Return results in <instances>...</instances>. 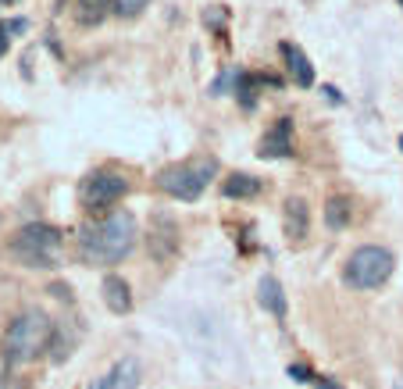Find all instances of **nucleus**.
<instances>
[{"label": "nucleus", "instance_id": "obj_22", "mask_svg": "<svg viewBox=\"0 0 403 389\" xmlns=\"http://www.w3.org/2000/svg\"><path fill=\"white\" fill-rule=\"evenodd\" d=\"M311 382H314L318 389H342V385H335V382H328L325 375H311Z\"/></svg>", "mask_w": 403, "mask_h": 389}, {"label": "nucleus", "instance_id": "obj_9", "mask_svg": "<svg viewBox=\"0 0 403 389\" xmlns=\"http://www.w3.org/2000/svg\"><path fill=\"white\" fill-rule=\"evenodd\" d=\"M140 378H143V364L136 357H122L100 378V389H140Z\"/></svg>", "mask_w": 403, "mask_h": 389}, {"label": "nucleus", "instance_id": "obj_28", "mask_svg": "<svg viewBox=\"0 0 403 389\" xmlns=\"http://www.w3.org/2000/svg\"><path fill=\"white\" fill-rule=\"evenodd\" d=\"M4 4H15V0H4Z\"/></svg>", "mask_w": 403, "mask_h": 389}, {"label": "nucleus", "instance_id": "obj_8", "mask_svg": "<svg viewBox=\"0 0 403 389\" xmlns=\"http://www.w3.org/2000/svg\"><path fill=\"white\" fill-rule=\"evenodd\" d=\"M307 221H311V211H307V200L304 197H290L282 204V229L293 243H300L307 236Z\"/></svg>", "mask_w": 403, "mask_h": 389}, {"label": "nucleus", "instance_id": "obj_16", "mask_svg": "<svg viewBox=\"0 0 403 389\" xmlns=\"http://www.w3.org/2000/svg\"><path fill=\"white\" fill-rule=\"evenodd\" d=\"M325 221H328L332 233L347 229V221H350V204L342 200V197H328V204H325Z\"/></svg>", "mask_w": 403, "mask_h": 389}, {"label": "nucleus", "instance_id": "obj_7", "mask_svg": "<svg viewBox=\"0 0 403 389\" xmlns=\"http://www.w3.org/2000/svg\"><path fill=\"white\" fill-rule=\"evenodd\" d=\"M175 221L171 218H164V214H157L154 221H150V236H147V247H150V254H154V261H168L171 254H175V247H179V240H175Z\"/></svg>", "mask_w": 403, "mask_h": 389}, {"label": "nucleus", "instance_id": "obj_24", "mask_svg": "<svg viewBox=\"0 0 403 389\" xmlns=\"http://www.w3.org/2000/svg\"><path fill=\"white\" fill-rule=\"evenodd\" d=\"M290 375H293L297 382H311V375H307V371H304L300 364H293V368H290Z\"/></svg>", "mask_w": 403, "mask_h": 389}, {"label": "nucleus", "instance_id": "obj_5", "mask_svg": "<svg viewBox=\"0 0 403 389\" xmlns=\"http://www.w3.org/2000/svg\"><path fill=\"white\" fill-rule=\"evenodd\" d=\"M11 254L15 261L29 264V268H54L61 257V233L54 226H25L18 229V236L11 240Z\"/></svg>", "mask_w": 403, "mask_h": 389}, {"label": "nucleus", "instance_id": "obj_13", "mask_svg": "<svg viewBox=\"0 0 403 389\" xmlns=\"http://www.w3.org/2000/svg\"><path fill=\"white\" fill-rule=\"evenodd\" d=\"M257 300L264 311H271L275 318H285V297H282V283L275 275H264L261 286H257Z\"/></svg>", "mask_w": 403, "mask_h": 389}, {"label": "nucleus", "instance_id": "obj_17", "mask_svg": "<svg viewBox=\"0 0 403 389\" xmlns=\"http://www.w3.org/2000/svg\"><path fill=\"white\" fill-rule=\"evenodd\" d=\"M236 82H243V75H240L236 68H228V72H221V75L214 79L211 93H214V97H221V93H232V86H236Z\"/></svg>", "mask_w": 403, "mask_h": 389}, {"label": "nucleus", "instance_id": "obj_18", "mask_svg": "<svg viewBox=\"0 0 403 389\" xmlns=\"http://www.w3.org/2000/svg\"><path fill=\"white\" fill-rule=\"evenodd\" d=\"M147 4H150V0H114V8H118V15H125V18L140 15Z\"/></svg>", "mask_w": 403, "mask_h": 389}, {"label": "nucleus", "instance_id": "obj_19", "mask_svg": "<svg viewBox=\"0 0 403 389\" xmlns=\"http://www.w3.org/2000/svg\"><path fill=\"white\" fill-rule=\"evenodd\" d=\"M225 18H228V11H225V8H218V11H207V15H204V22H207V25H221Z\"/></svg>", "mask_w": 403, "mask_h": 389}, {"label": "nucleus", "instance_id": "obj_12", "mask_svg": "<svg viewBox=\"0 0 403 389\" xmlns=\"http://www.w3.org/2000/svg\"><path fill=\"white\" fill-rule=\"evenodd\" d=\"M104 304L111 307V314H129L132 311V290L122 275H107L104 279Z\"/></svg>", "mask_w": 403, "mask_h": 389}, {"label": "nucleus", "instance_id": "obj_3", "mask_svg": "<svg viewBox=\"0 0 403 389\" xmlns=\"http://www.w3.org/2000/svg\"><path fill=\"white\" fill-rule=\"evenodd\" d=\"M218 175V164L214 157H190V161H179V164H168V168L157 175V186L168 193V197H175V200H197L211 179Z\"/></svg>", "mask_w": 403, "mask_h": 389}, {"label": "nucleus", "instance_id": "obj_14", "mask_svg": "<svg viewBox=\"0 0 403 389\" xmlns=\"http://www.w3.org/2000/svg\"><path fill=\"white\" fill-rule=\"evenodd\" d=\"M111 11V0H72V15L79 25H100Z\"/></svg>", "mask_w": 403, "mask_h": 389}, {"label": "nucleus", "instance_id": "obj_23", "mask_svg": "<svg viewBox=\"0 0 403 389\" xmlns=\"http://www.w3.org/2000/svg\"><path fill=\"white\" fill-rule=\"evenodd\" d=\"M321 93H325V97H328V100H332V104H342V93H339V89H335V86H325V89H321Z\"/></svg>", "mask_w": 403, "mask_h": 389}, {"label": "nucleus", "instance_id": "obj_20", "mask_svg": "<svg viewBox=\"0 0 403 389\" xmlns=\"http://www.w3.org/2000/svg\"><path fill=\"white\" fill-rule=\"evenodd\" d=\"M4 25H8V32H11V36H18V32H25V29H29V22H25V18H11V22H4Z\"/></svg>", "mask_w": 403, "mask_h": 389}, {"label": "nucleus", "instance_id": "obj_21", "mask_svg": "<svg viewBox=\"0 0 403 389\" xmlns=\"http://www.w3.org/2000/svg\"><path fill=\"white\" fill-rule=\"evenodd\" d=\"M8 43H11V32H8V25H4V22H0V58L8 54Z\"/></svg>", "mask_w": 403, "mask_h": 389}, {"label": "nucleus", "instance_id": "obj_26", "mask_svg": "<svg viewBox=\"0 0 403 389\" xmlns=\"http://www.w3.org/2000/svg\"><path fill=\"white\" fill-rule=\"evenodd\" d=\"M399 150H403V136H399Z\"/></svg>", "mask_w": 403, "mask_h": 389}, {"label": "nucleus", "instance_id": "obj_1", "mask_svg": "<svg viewBox=\"0 0 403 389\" xmlns=\"http://www.w3.org/2000/svg\"><path fill=\"white\" fill-rule=\"evenodd\" d=\"M136 243V218L129 211H111L107 218L79 229V257L89 268L118 264Z\"/></svg>", "mask_w": 403, "mask_h": 389}, {"label": "nucleus", "instance_id": "obj_25", "mask_svg": "<svg viewBox=\"0 0 403 389\" xmlns=\"http://www.w3.org/2000/svg\"><path fill=\"white\" fill-rule=\"evenodd\" d=\"M396 389H403V378H399V382H396Z\"/></svg>", "mask_w": 403, "mask_h": 389}, {"label": "nucleus", "instance_id": "obj_2", "mask_svg": "<svg viewBox=\"0 0 403 389\" xmlns=\"http://www.w3.org/2000/svg\"><path fill=\"white\" fill-rule=\"evenodd\" d=\"M54 340V321L43 307H25L11 325H8V336H4V357L11 368L36 361Z\"/></svg>", "mask_w": 403, "mask_h": 389}, {"label": "nucleus", "instance_id": "obj_29", "mask_svg": "<svg viewBox=\"0 0 403 389\" xmlns=\"http://www.w3.org/2000/svg\"><path fill=\"white\" fill-rule=\"evenodd\" d=\"M399 8H403V0H399Z\"/></svg>", "mask_w": 403, "mask_h": 389}, {"label": "nucleus", "instance_id": "obj_15", "mask_svg": "<svg viewBox=\"0 0 403 389\" xmlns=\"http://www.w3.org/2000/svg\"><path fill=\"white\" fill-rule=\"evenodd\" d=\"M221 193H225L228 200H247V197H257V193H261V183H257L254 175L236 172V175H228V179L221 183Z\"/></svg>", "mask_w": 403, "mask_h": 389}, {"label": "nucleus", "instance_id": "obj_4", "mask_svg": "<svg viewBox=\"0 0 403 389\" xmlns=\"http://www.w3.org/2000/svg\"><path fill=\"white\" fill-rule=\"evenodd\" d=\"M396 268V257L392 250L385 247H375V243H364L357 247L350 257H347V268H342V279H347L354 290H378L389 283V275Z\"/></svg>", "mask_w": 403, "mask_h": 389}, {"label": "nucleus", "instance_id": "obj_27", "mask_svg": "<svg viewBox=\"0 0 403 389\" xmlns=\"http://www.w3.org/2000/svg\"><path fill=\"white\" fill-rule=\"evenodd\" d=\"M89 389H100V382H97V385H89Z\"/></svg>", "mask_w": 403, "mask_h": 389}, {"label": "nucleus", "instance_id": "obj_10", "mask_svg": "<svg viewBox=\"0 0 403 389\" xmlns=\"http://www.w3.org/2000/svg\"><path fill=\"white\" fill-rule=\"evenodd\" d=\"M285 154H293V125L290 118H278L271 132L261 140V157H285Z\"/></svg>", "mask_w": 403, "mask_h": 389}, {"label": "nucleus", "instance_id": "obj_11", "mask_svg": "<svg viewBox=\"0 0 403 389\" xmlns=\"http://www.w3.org/2000/svg\"><path fill=\"white\" fill-rule=\"evenodd\" d=\"M282 58H285V68H290V75H293V82L300 89H311L314 86V68H311L307 54L297 43H282Z\"/></svg>", "mask_w": 403, "mask_h": 389}, {"label": "nucleus", "instance_id": "obj_6", "mask_svg": "<svg viewBox=\"0 0 403 389\" xmlns=\"http://www.w3.org/2000/svg\"><path fill=\"white\" fill-rule=\"evenodd\" d=\"M129 193V179L122 172H111V168H100V172H89L82 179V207L89 214H100V211H111L114 204H118L122 197Z\"/></svg>", "mask_w": 403, "mask_h": 389}]
</instances>
